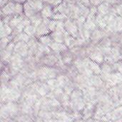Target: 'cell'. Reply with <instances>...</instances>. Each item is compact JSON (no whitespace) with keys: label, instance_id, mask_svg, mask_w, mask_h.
<instances>
[{"label":"cell","instance_id":"1","mask_svg":"<svg viewBox=\"0 0 122 122\" xmlns=\"http://www.w3.org/2000/svg\"><path fill=\"white\" fill-rule=\"evenodd\" d=\"M70 107H71L74 110H76V111H80L84 107L82 93L80 91L74 90L71 92Z\"/></svg>","mask_w":122,"mask_h":122},{"label":"cell","instance_id":"2","mask_svg":"<svg viewBox=\"0 0 122 122\" xmlns=\"http://www.w3.org/2000/svg\"><path fill=\"white\" fill-rule=\"evenodd\" d=\"M65 30L71 34L73 37L76 38L79 35V29L76 21L74 19H66L64 21Z\"/></svg>","mask_w":122,"mask_h":122},{"label":"cell","instance_id":"3","mask_svg":"<svg viewBox=\"0 0 122 122\" xmlns=\"http://www.w3.org/2000/svg\"><path fill=\"white\" fill-rule=\"evenodd\" d=\"M51 19L44 17L42 22L36 26V37L39 38L42 36L48 34L51 31L49 27V23Z\"/></svg>","mask_w":122,"mask_h":122},{"label":"cell","instance_id":"4","mask_svg":"<svg viewBox=\"0 0 122 122\" xmlns=\"http://www.w3.org/2000/svg\"><path fill=\"white\" fill-rule=\"evenodd\" d=\"M14 52L21 56H26L29 54V46L26 42L20 41L16 42L14 46Z\"/></svg>","mask_w":122,"mask_h":122},{"label":"cell","instance_id":"5","mask_svg":"<svg viewBox=\"0 0 122 122\" xmlns=\"http://www.w3.org/2000/svg\"><path fill=\"white\" fill-rule=\"evenodd\" d=\"M15 4L16 1H11L1 8V18L7 15H15Z\"/></svg>","mask_w":122,"mask_h":122},{"label":"cell","instance_id":"6","mask_svg":"<svg viewBox=\"0 0 122 122\" xmlns=\"http://www.w3.org/2000/svg\"><path fill=\"white\" fill-rule=\"evenodd\" d=\"M54 6H51L50 4L47 3V2H44V6L41 11V14L43 16V17H46V18H49V19H52L53 15L54 14Z\"/></svg>","mask_w":122,"mask_h":122},{"label":"cell","instance_id":"7","mask_svg":"<svg viewBox=\"0 0 122 122\" xmlns=\"http://www.w3.org/2000/svg\"><path fill=\"white\" fill-rule=\"evenodd\" d=\"M49 47L53 50L56 53H61V52H64L67 50V46L66 44H64L63 43H59L56 42L54 40L52 42L49 44Z\"/></svg>","mask_w":122,"mask_h":122},{"label":"cell","instance_id":"8","mask_svg":"<svg viewBox=\"0 0 122 122\" xmlns=\"http://www.w3.org/2000/svg\"><path fill=\"white\" fill-rule=\"evenodd\" d=\"M89 58L92 61L98 64H102L104 60V58L103 56V52L100 49H95L93 52H92L91 54L89 55Z\"/></svg>","mask_w":122,"mask_h":122},{"label":"cell","instance_id":"9","mask_svg":"<svg viewBox=\"0 0 122 122\" xmlns=\"http://www.w3.org/2000/svg\"><path fill=\"white\" fill-rule=\"evenodd\" d=\"M67 31H52L51 36L52 38V39L56 41V42H59V43H64V40H65V36L66 34Z\"/></svg>","mask_w":122,"mask_h":122},{"label":"cell","instance_id":"10","mask_svg":"<svg viewBox=\"0 0 122 122\" xmlns=\"http://www.w3.org/2000/svg\"><path fill=\"white\" fill-rule=\"evenodd\" d=\"M12 29L10 27L9 24H4L2 21H1V29H0V35L1 38L9 36L12 33Z\"/></svg>","mask_w":122,"mask_h":122},{"label":"cell","instance_id":"11","mask_svg":"<svg viewBox=\"0 0 122 122\" xmlns=\"http://www.w3.org/2000/svg\"><path fill=\"white\" fill-rule=\"evenodd\" d=\"M26 16V15H14L13 17L11 18V21L9 23V25L10 26V27L12 29H14L16 28V26L24 19V17Z\"/></svg>","mask_w":122,"mask_h":122},{"label":"cell","instance_id":"12","mask_svg":"<svg viewBox=\"0 0 122 122\" xmlns=\"http://www.w3.org/2000/svg\"><path fill=\"white\" fill-rule=\"evenodd\" d=\"M26 2L34 9L39 11H41L44 4V1L43 0H27Z\"/></svg>","mask_w":122,"mask_h":122},{"label":"cell","instance_id":"13","mask_svg":"<svg viewBox=\"0 0 122 122\" xmlns=\"http://www.w3.org/2000/svg\"><path fill=\"white\" fill-rule=\"evenodd\" d=\"M95 21L99 27H100L102 29H105L107 28V22L104 18V15L100 14L99 13L97 14L95 16Z\"/></svg>","mask_w":122,"mask_h":122},{"label":"cell","instance_id":"14","mask_svg":"<svg viewBox=\"0 0 122 122\" xmlns=\"http://www.w3.org/2000/svg\"><path fill=\"white\" fill-rule=\"evenodd\" d=\"M29 40H30V36L24 31V32H21V33L19 34L18 35H16L13 39V42L14 43H16L18 41H25V42L27 43Z\"/></svg>","mask_w":122,"mask_h":122},{"label":"cell","instance_id":"15","mask_svg":"<svg viewBox=\"0 0 122 122\" xmlns=\"http://www.w3.org/2000/svg\"><path fill=\"white\" fill-rule=\"evenodd\" d=\"M24 31L26 34H27L30 37H33V36H36V26H34V24H31L27 25L26 26L24 27Z\"/></svg>","mask_w":122,"mask_h":122},{"label":"cell","instance_id":"16","mask_svg":"<svg viewBox=\"0 0 122 122\" xmlns=\"http://www.w3.org/2000/svg\"><path fill=\"white\" fill-rule=\"evenodd\" d=\"M103 33L98 29H96L95 30H94L92 32V34H91V39L94 42H97V41H99L100 39H102L103 38Z\"/></svg>","mask_w":122,"mask_h":122},{"label":"cell","instance_id":"17","mask_svg":"<svg viewBox=\"0 0 122 122\" xmlns=\"http://www.w3.org/2000/svg\"><path fill=\"white\" fill-rule=\"evenodd\" d=\"M43 62L46 65L53 66L57 62V59L54 55H49L43 59Z\"/></svg>","mask_w":122,"mask_h":122},{"label":"cell","instance_id":"18","mask_svg":"<svg viewBox=\"0 0 122 122\" xmlns=\"http://www.w3.org/2000/svg\"><path fill=\"white\" fill-rule=\"evenodd\" d=\"M89 67L91 68V69L92 70V71L98 75V74H102V68L101 66L98 64V63L94 61H89Z\"/></svg>","mask_w":122,"mask_h":122},{"label":"cell","instance_id":"19","mask_svg":"<svg viewBox=\"0 0 122 122\" xmlns=\"http://www.w3.org/2000/svg\"><path fill=\"white\" fill-rule=\"evenodd\" d=\"M57 81L59 84L60 87H62V88H64L66 86H67L70 84L69 79L65 76H59L57 78Z\"/></svg>","mask_w":122,"mask_h":122},{"label":"cell","instance_id":"20","mask_svg":"<svg viewBox=\"0 0 122 122\" xmlns=\"http://www.w3.org/2000/svg\"><path fill=\"white\" fill-rule=\"evenodd\" d=\"M39 41L40 43L44 44V45H46V46H49V44L52 42L53 39L51 38V36H48V35H44V36H42L41 37L39 38Z\"/></svg>","mask_w":122,"mask_h":122},{"label":"cell","instance_id":"21","mask_svg":"<svg viewBox=\"0 0 122 122\" xmlns=\"http://www.w3.org/2000/svg\"><path fill=\"white\" fill-rule=\"evenodd\" d=\"M102 68V73L105 74H108L112 73V71L113 70L112 67L109 65L108 64H103L102 66H101Z\"/></svg>","mask_w":122,"mask_h":122},{"label":"cell","instance_id":"22","mask_svg":"<svg viewBox=\"0 0 122 122\" xmlns=\"http://www.w3.org/2000/svg\"><path fill=\"white\" fill-rule=\"evenodd\" d=\"M10 39L7 37H4L1 38V42H0V46H1V51L4 50L6 49V47L8 46V44H9Z\"/></svg>","mask_w":122,"mask_h":122},{"label":"cell","instance_id":"23","mask_svg":"<svg viewBox=\"0 0 122 122\" xmlns=\"http://www.w3.org/2000/svg\"><path fill=\"white\" fill-rule=\"evenodd\" d=\"M92 84H94L96 86H102L103 85V81L102 80V79L97 76H94L93 78H92Z\"/></svg>","mask_w":122,"mask_h":122},{"label":"cell","instance_id":"24","mask_svg":"<svg viewBox=\"0 0 122 122\" xmlns=\"http://www.w3.org/2000/svg\"><path fill=\"white\" fill-rule=\"evenodd\" d=\"M66 16L65 15H64L63 14L60 13V12H55L53 15V17L51 19H54V20H64L66 19Z\"/></svg>","mask_w":122,"mask_h":122},{"label":"cell","instance_id":"25","mask_svg":"<svg viewBox=\"0 0 122 122\" xmlns=\"http://www.w3.org/2000/svg\"><path fill=\"white\" fill-rule=\"evenodd\" d=\"M9 77L7 75V74L6 72H4V71H2L1 72V80L2 84L6 83L7 81L9 80Z\"/></svg>","mask_w":122,"mask_h":122},{"label":"cell","instance_id":"26","mask_svg":"<svg viewBox=\"0 0 122 122\" xmlns=\"http://www.w3.org/2000/svg\"><path fill=\"white\" fill-rule=\"evenodd\" d=\"M62 1H63V0H48L46 2L50 4L54 7H55V6H58L59 4H60Z\"/></svg>","mask_w":122,"mask_h":122},{"label":"cell","instance_id":"27","mask_svg":"<svg viewBox=\"0 0 122 122\" xmlns=\"http://www.w3.org/2000/svg\"><path fill=\"white\" fill-rule=\"evenodd\" d=\"M114 6H115L116 11H117V15L122 17V3L119 4H117Z\"/></svg>","mask_w":122,"mask_h":122},{"label":"cell","instance_id":"28","mask_svg":"<svg viewBox=\"0 0 122 122\" xmlns=\"http://www.w3.org/2000/svg\"><path fill=\"white\" fill-rule=\"evenodd\" d=\"M71 56L69 54H65L63 56V61L64 64H69L71 61Z\"/></svg>","mask_w":122,"mask_h":122},{"label":"cell","instance_id":"29","mask_svg":"<svg viewBox=\"0 0 122 122\" xmlns=\"http://www.w3.org/2000/svg\"><path fill=\"white\" fill-rule=\"evenodd\" d=\"M91 2V4L95 6H98L99 5H100L102 3H103L104 1V0H89Z\"/></svg>","mask_w":122,"mask_h":122},{"label":"cell","instance_id":"30","mask_svg":"<svg viewBox=\"0 0 122 122\" xmlns=\"http://www.w3.org/2000/svg\"><path fill=\"white\" fill-rule=\"evenodd\" d=\"M79 1H80L81 4H83L84 5H85L86 6L90 7V6H92L91 2H90L89 0H79Z\"/></svg>","mask_w":122,"mask_h":122},{"label":"cell","instance_id":"31","mask_svg":"<svg viewBox=\"0 0 122 122\" xmlns=\"http://www.w3.org/2000/svg\"><path fill=\"white\" fill-rule=\"evenodd\" d=\"M63 1H65V2H66L68 4H74L77 3V1L76 0H63Z\"/></svg>","mask_w":122,"mask_h":122},{"label":"cell","instance_id":"32","mask_svg":"<svg viewBox=\"0 0 122 122\" xmlns=\"http://www.w3.org/2000/svg\"><path fill=\"white\" fill-rule=\"evenodd\" d=\"M13 1H16V2H18V3L24 4V3H25L27 0H13Z\"/></svg>","mask_w":122,"mask_h":122},{"label":"cell","instance_id":"33","mask_svg":"<svg viewBox=\"0 0 122 122\" xmlns=\"http://www.w3.org/2000/svg\"><path fill=\"white\" fill-rule=\"evenodd\" d=\"M43 1H44V2H46V1H48V0H43Z\"/></svg>","mask_w":122,"mask_h":122},{"label":"cell","instance_id":"34","mask_svg":"<svg viewBox=\"0 0 122 122\" xmlns=\"http://www.w3.org/2000/svg\"></svg>","mask_w":122,"mask_h":122}]
</instances>
